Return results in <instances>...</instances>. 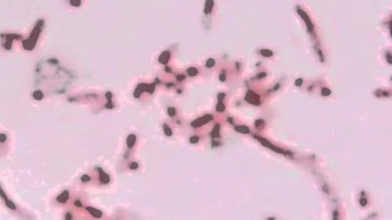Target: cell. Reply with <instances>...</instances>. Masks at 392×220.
Instances as JSON below:
<instances>
[{
  "mask_svg": "<svg viewBox=\"0 0 392 220\" xmlns=\"http://www.w3.org/2000/svg\"><path fill=\"white\" fill-rule=\"evenodd\" d=\"M0 197L3 199L4 200H6V199H8V197H7V196H6V194H5V192L4 191L3 189L2 188L1 185H0Z\"/></svg>",
  "mask_w": 392,
  "mask_h": 220,
  "instance_id": "6",
  "label": "cell"
},
{
  "mask_svg": "<svg viewBox=\"0 0 392 220\" xmlns=\"http://www.w3.org/2000/svg\"><path fill=\"white\" fill-rule=\"evenodd\" d=\"M261 54L265 57H271L273 55L272 52L270 51L269 50H267V49L262 50V51H261Z\"/></svg>",
  "mask_w": 392,
  "mask_h": 220,
  "instance_id": "5",
  "label": "cell"
},
{
  "mask_svg": "<svg viewBox=\"0 0 392 220\" xmlns=\"http://www.w3.org/2000/svg\"><path fill=\"white\" fill-rule=\"evenodd\" d=\"M72 219V215L70 212H67L66 215H65V220H71Z\"/></svg>",
  "mask_w": 392,
  "mask_h": 220,
  "instance_id": "10",
  "label": "cell"
},
{
  "mask_svg": "<svg viewBox=\"0 0 392 220\" xmlns=\"http://www.w3.org/2000/svg\"><path fill=\"white\" fill-rule=\"evenodd\" d=\"M236 130L242 132H248V129L245 126H240V127H236Z\"/></svg>",
  "mask_w": 392,
  "mask_h": 220,
  "instance_id": "7",
  "label": "cell"
},
{
  "mask_svg": "<svg viewBox=\"0 0 392 220\" xmlns=\"http://www.w3.org/2000/svg\"><path fill=\"white\" fill-rule=\"evenodd\" d=\"M81 181H84V182H86V181H90V177H88L87 175H84L83 177H81Z\"/></svg>",
  "mask_w": 392,
  "mask_h": 220,
  "instance_id": "9",
  "label": "cell"
},
{
  "mask_svg": "<svg viewBox=\"0 0 392 220\" xmlns=\"http://www.w3.org/2000/svg\"><path fill=\"white\" fill-rule=\"evenodd\" d=\"M4 201H5V206H6L8 207V208L9 209H11V210H12V211H15V210H17V209H18V207H17V206L15 205V204L14 203L12 202V200H10L9 199H6V200H5Z\"/></svg>",
  "mask_w": 392,
  "mask_h": 220,
  "instance_id": "3",
  "label": "cell"
},
{
  "mask_svg": "<svg viewBox=\"0 0 392 220\" xmlns=\"http://www.w3.org/2000/svg\"><path fill=\"white\" fill-rule=\"evenodd\" d=\"M75 205H76L77 206H81V203L79 201H76V202H75Z\"/></svg>",
  "mask_w": 392,
  "mask_h": 220,
  "instance_id": "15",
  "label": "cell"
},
{
  "mask_svg": "<svg viewBox=\"0 0 392 220\" xmlns=\"http://www.w3.org/2000/svg\"><path fill=\"white\" fill-rule=\"evenodd\" d=\"M217 109H218V111H223V110L224 109V105H223L222 103H220V104H218V107H217Z\"/></svg>",
  "mask_w": 392,
  "mask_h": 220,
  "instance_id": "12",
  "label": "cell"
},
{
  "mask_svg": "<svg viewBox=\"0 0 392 220\" xmlns=\"http://www.w3.org/2000/svg\"><path fill=\"white\" fill-rule=\"evenodd\" d=\"M330 93H331V91L329 90V89H327V88H324V89H322V94L323 95V96H328V95H329Z\"/></svg>",
  "mask_w": 392,
  "mask_h": 220,
  "instance_id": "8",
  "label": "cell"
},
{
  "mask_svg": "<svg viewBox=\"0 0 392 220\" xmlns=\"http://www.w3.org/2000/svg\"><path fill=\"white\" fill-rule=\"evenodd\" d=\"M87 209H88V211H89V212H90V213L92 214V215H94L95 217H100V216H101V215H102L101 212H100V211L97 210V209H95L90 208V207H88Z\"/></svg>",
  "mask_w": 392,
  "mask_h": 220,
  "instance_id": "4",
  "label": "cell"
},
{
  "mask_svg": "<svg viewBox=\"0 0 392 220\" xmlns=\"http://www.w3.org/2000/svg\"><path fill=\"white\" fill-rule=\"evenodd\" d=\"M246 99L249 103H253L254 105H259V96L254 93L253 91H249L247 94Z\"/></svg>",
  "mask_w": 392,
  "mask_h": 220,
  "instance_id": "1",
  "label": "cell"
},
{
  "mask_svg": "<svg viewBox=\"0 0 392 220\" xmlns=\"http://www.w3.org/2000/svg\"><path fill=\"white\" fill-rule=\"evenodd\" d=\"M5 140H6V136H5V135L4 134L0 135V141H1V142H4Z\"/></svg>",
  "mask_w": 392,
  "mask_h": 220,
  "instance_id": "11",
  "label": "cell"
},
{
  "mask_svg": "<svg viewBox=\"0 0 392 220\" xmlns=\"http://www.w3.org/2000/svg\"><path fill=\"white\" fill-rule=\"evenodd\" d=\"M137 167H138V165H137V164H136V163H133V165L131 166V168H133V169H136V168H137Z\"/></svg>",
  "mask_w": 392,
  "mask_h": 220,
  "instance_id": "14",
  "label": "cell"
},
{
  "mask_svg": "<svg viewBox=\"0 0 392 220\" xmlns=\"http://www.w3.org/2000/svg\"><path fill=\"white\" fill-rule=\"evenodd\" d=\"M68 197H69V194H68V191H65L62 194H60L57 197L56 200L59 203H65L68 199Z\"/></svg>",
  "mask_w": 392,
  "mask_h": 220,
  "instance_id": "2",
  "label": "cell"
},
{
  "mask_svg": "<svg viewBox=\"0 0 392 220\" xmlns=\"http://www.w3.org/2000/svg\"><path fill=\"white\" fill-rule=\"evenodd\" d=\"M302 79H296V83H296V86H300L301 84H302Z\"/></svg>",
  "mask_w": 392,
  "mask_h": 220,
  "instance_id": "13",
  "label": "cell"
},
{
  "mask_svg": "<svg viewBox=\"0 0 392 220\" xmlns=\"http://www.w3.org/2000/svg\"><path fill=\"white\" fill-rule=\"evenodd\" d=\"M266 76V73H261V74H260L259 76H258V77L261 78V77H264V76Z\"/></svg>",
  "mask_w": 392,
  "mask_h": 220,
  "instance_id": "16",
  "label": "cell"
}]
</instances>
